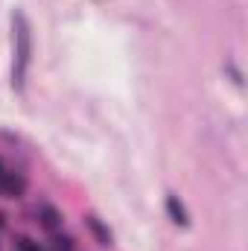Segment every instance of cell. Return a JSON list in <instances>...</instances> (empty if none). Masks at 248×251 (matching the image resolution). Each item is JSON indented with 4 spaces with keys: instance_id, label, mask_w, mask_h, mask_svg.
<instances>
[{
    "instance_id": "5b68a950",
    "label": "cell",
    "mask_w": 248,
    "mask_h": 251,
    "mask_svg": "<svg viewBox=\"0 0 248 251\" xmlns=\"http://www.w3.org/2000/svg\"><path fill=\"white\" fill-rule=\"evenodd\" d=\"M167 213L173 216V222H175V225H187V222H190V219H187L184 204H181L175 196H170V199H167Z\"/></svg>"
},
{
    "instance_id": "8992f818",
    "label": "cell",
    "mask_w": 248,
    "mask_h": 251,
    "mask_svg": "<svg viewBox=\"0 0 248 251\" xmlns=\"http://www.w3.org/2000/svg\"><path fill=\"white\" fill-rule=\"evenodd\" d=\"M53 251H73V240L67 234H53Z\"/></svg>"
},
{
    "instance_id": "ba28073f",
    "label": "cell",
    "mask_w": 248,
    "mask_h": 251,
    "mask_svg": "<svg viewBox=\"0 0 248 251\" xmlns=\"http://www.w3.org/2000/svg\"><path fill=\"white\" fill-rule=\"evenodd\" d=\"M0 228H6V216L3 213H0Z\"/></svg>"
},
{
    "instance_id": "277c9868",
    "label": "cell",
    "mask_w": 248,
    "mask_h": 251,
    "mask_svg": "<svg viewBox=\"0 0 248 251\" xmlns=\"http://www.w3.org/2000/svg\"><path fill=\"white\" fill-rule=\"evenodd\" d=\"M85 225H88V231L94 234V240H97L99 246H105V249H108V246H114V237H111V231H108V228H105V225H102L97 216H85Z\"/></svg>"
},
{
    "instance_id": "52a82bcc",
    "label": "cell",
    "mask_w": 248,
    "mask_h": 251,
    "mask_svg": "<svg viewBox=\"0 0 248 251\" xmlns=\"http://www.w3.org/2000/svg\"><path fill=\"white\" fill-rule=\"evenodd\" d=\"M18 251H41V249H38V243H35V240L21 237V240H18Z\"/></svg>"
},
{
    "instance_id": "7a4b0ae2",
    "label": "cell",
    "mask_w": 248,
    "mask_h": 251,
    "mask_svg": "<svg viewBox=\"0 0 248 251\" xmlns=\"http://www.w3.org/2000/svg\"><path fill=\"white\" fill-rule=\"evenodd\" d=\"M0 190L9 196V199H18V196H24V190H26V178L21 176V173H3V178H0Z\"/></svg>"
},
{
    "instance_id": "3957f363",
    "label": "cell",
    "mask_w": 248,
    "mask_h": 251,
    "mask_svg": "<svg viewBox=\"0 0 248 251\" xmlns=\"http://www.w3.org/2000/svg\"><path fill=\"white\" fill-rule=\"evenodd\" d=\"M38 222H41V228H47L50 234H56L62 228V213L53 204H41L38 207Z\"/></svg>"
},
{
    "instance_id": "9c48e42d",
    "label": "cell",
    "mask_w": 248,
    "mask_h": 251,
    "mask_svg": "<svg viewBox=\"0 0 248 251\" xmlns=\"http://www.w3.org/2000/svg\"><path fill=\"white\" fill-rule=\"evenodd\" d=\"M3 173H6V167H3V161H0V178H3Z\"/></svg>"
},
{
    "instance_id": "6da1fadb",
    "label": "cell",
    "mask_w": 248,
    "mask_h": 251,
    "mask_svg": "<svg viewBox=\"0 0 248 251\" xmlns=\"http://www.w3.org/2000/svg\"><path fill=\"white\" fill-rule=\"evenodd\" d=\"M12 32H15V64H12V82L15 88H24L26 79V67L32 59V35H29V24L21 12L12 15Z\"/></svg>"
}]
</instances>
